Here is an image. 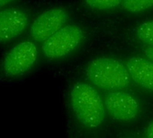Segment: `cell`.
Wrapping results in <instances>:
<instances>
[{
  "label": "cell",
  "mask_w": 153,
  "mask_h": 138,
  "mask_svg": "<svg viewBox=\"0 0 153 138\" xmlns=\"http://www.w3.org/2000/svg\"><path fill=\"white\" fill-rule=\"evenodd\" d=\"M131 79L140 87L153 91V62L143 57H131L125 62Z\"/></svg>",
  "instance_id": "cell-8"
},
{
  "label": "cell",
  "mask_w": 153,
  "mask_h": 138,
  "mask_svg": "<svg viewBox=\"0 0 153 138\" xmlns=\"http://www.w3.org/2000/svg\"><path fill=\"white\" fill-rule=\"evenodd\" d=\"M70 103L76 117L84 126L93 129L102 125L105 116V103L91 85L76 83L70 91Z\"/></svg>",
  "instance_id": "cell-1"
},
{
  "label": "cell",
  "mask_w": 153,
  "mask_h": 138,
  "mask_svg": "<svg viewBox=\"0 0 153 138\" xmlns=\"http://www.w3.org/2000/svg\"><path fill=\"white\" fill-rule=\"evenodd\" d=\"M84 38L83 30L75 25L63 26L56 34L42 43L44 56L51 60L64 58L78 47Z\"/></svg>",
  "instance_id": "cell-4"
},
{
  "label": "cell",
  "mask_w": 153,
  "mask_h": 138,
  "mask_svg": "<svg viewBox=\"0 0 153 138\" xmlns=\"http://www.w3.org/2000/svg\"><path fill=\"white\" fill-rule=\"evenodd\" d=\"M146 135L147 138H153V121L149 123V125L146 128Z\"/></svg>",
  "instance_id": "cell-13"
},
{
  "label": "cell",
  "mask_w": 153,
  "mask_h": 138,
  "mask_svg": "<svg viewBox=\"0 0 153 138\" xmlns=\"http://www.w3.org/2000/svg\"><path fill=\"white\" fill-rule=\"evenodd\" d=\"M104 103L109 116L119 122H130L134 120L140 111L137 99L126 92H110L105 95Z\"/></svg>",
  "instance_id": "cell-6"
},
{
  "label": "cell",
  "mask_w": 153,
  "mask_h": 138,
  "mask_svg": "<svg viewBox=\"0 0 153 138\" xmlns=\"http://www.w3.org/2000/svg\"><path fill=\"white\" fill-rule=\"evenodd\" d=\"M136 35L143 43L153 46V20L140 24L136 29Z\"/></svg>",
  "instance_id": "cell-10"
},
{
  "label": "cell",
  "mask_w": 153,
  "mask_h": 138,
  "mask_svg": "<svg viewBox=\"0 0 153 138\" xmlns=\"http://www.w3.org/2000/svg\"><path fill=\"white\" fill-rule=\"evenodd\" d=\"M85 4L96 10H109L123 5V0H84Z\"/></svg>",
  "instance_id": "cell-11"
},
{
  "label": "cell",
  "mask_w": 153,
  "mask_h": 138,
  "mask_svg": "<svg viewBox=\"0 0 153 138\" xmlns=\"http://www.w3.org/2000/svg\"><path fill=\"white\" fill-rule=\"evenodd\" d=\"M122 7L130 13H141L153 7V0H123Z\"/></svg>",
  "instance_id": "cell-9"
},
{
  "label": "cell",
  "mask_w": 153,
  "mask_h": 138,
  "mask_svg": "<svg viewBox=\"0 0 153 138\" xmlns=\"http://www.w3.org/2000/svg\"><path fill=\"white\" fill-rule=\"evenodd\" d=\"M15 1H16V0H0V9L7 7V6L11 5Z\"/></svg>",
  "instance_id": "cell-14"
},
{
  "label": "cell",
  "mask_w": 153,
  "mask_h": 138,
  "mask_svg": "<svg viewBox=\"0 0 153 138\" xmlns=\"http://www.w3.org/2000/svg\"><path fill=\"white\" fill-rule=\"evenodd\" d=\"M29 16L20 8H6L0 10V43L16 40L26 29Z\"/></svg>",
  "instance_id": "cell-7"
},
{
  "label": "cell",
  "mask_w": 153,
  "mask_h": 138,
  "mask_svg": "<svg viewBox=\"0 0 153 138\" xmlns=\"http://www.w3.org/2000/svg\"><path fill=\"white\" fill-rule=\"evenodd\" d=\"M38 48L32 41H23L14 45L1 61L2 73L7 78H17L26 74L38 59Z\"/></svg>",
  "instance_id": "cell-3"
},
{
  "label": "cell",
  "mask_w": 153,
  "mask_h": 138,
  "mask_svg": "<svg viewBox=\"0 0 153 138\" xmlns=\"http://www.w3.org/2000/svg\"><path fill=\"white\" fill-rule=\"evenodd\" d=\"M68 20V13L61 7H52L41 13L30 26L31 37L35 42L44 43L60 30Z\"/></svg>",
  "instance_id": "cell-5"
},
{
  "label": "cell",
  "mask_w": 153,
  "mask_h": 138,
  "mask_svg": "<svg viewBox=\"0 0 153 138\" xmlns=\"http://www.w3.org/2000/svg\"><path fill=\"white\" fill-rule=\"evenodd\" d=\"M142 51H143L145 57L153 62V46H149V47L143 48Z\"/></svg>",
  "instance_id": "cell-12"
},
{
  "label": "cell",
  "mask_w": 153,
  "mask_h": 138,
  "mask_svg": "<svg viewBox=\"0 0 153 138\" xmlns=\"http://www.w3.org/2000/svg\"><path fill=\"white\" fill-rule=\"evenodd\" d=\"M86 76L96 87L111 91L125 89L131 81L126 66L118 60L107 57L92 60L87 66Z\"/></svg>",
  "instance_id": "cell-2"
}]
</instances>
